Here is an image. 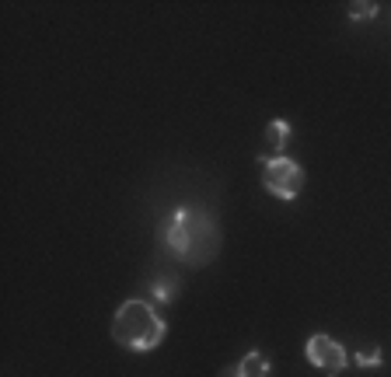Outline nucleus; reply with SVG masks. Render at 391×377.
<instances>
[{
    "label": "nucleus",
    "mask_w": 391,
    "mask_h": 377,
    "mask_svg": "<svg viewBox=\"0 0 391 377\" xmlns=\"http://www.w3.org/2000/svg\"><path fill=\"white\" fill-rule=\"evenodd\" d=\"M164 332H168V325L161 322V315H157L147 301H140V297L126 301V304L115 311V318H112V339H115L122 350H133V353H150V350H157L161 339H164Z\"/></svg>",
    "instance_id": "f257e3e1"
},
{
    "label": "nucleus",
    "mask_w": 391,
    "mask_h": 377,
    "mask_svg": "<svg viewBox=\"0 0 391 377\" xmlns=\"http://www.w3.org/2000/svg\"><path fill=\"white\" fill-rule=\"evenodd\" d=\"M161 238H164V245H168L178 259L203 266L206 255L199 252V241H203V238H206V241H217V224H213V217H206V213H196V210H189V206H178V210L171 213V220L164 224Z\"/></svg>",
    "instance_id": "f03ea898"
},
{
    "label": "nucleus",
    "mask_w": 391,
    "mask_h": 377,
    "mask_svg": "<svg viewBox=\"0 0 391 377\" xmlns=\"http://www.w3.org/2000/svg\"><path fill=\"white\" fill-rule=\"evenodd\" d=\"M262 182L276 199H294L304 189V168L290 157H262Z\"/></svg>",
    "instance_id": "7ed1b4c3"
},
{
    "label": "nucleus",
    "mask_w": 391,
    "mask_h": 377,
    "mask_svg": "<svg viewBox=\"0 0 391 377\" xmlns=\"http://www.w3.org/2000/svg\"><path fill=\"white\" fill-rule=\"evenodd\" d=\"M304 353H308V364L318 367V371H325V374H343L350 367L346 350L336 339H329V336H311L308 346H304Z\"/></svg>",
    "instance_id": "20e7f679"
},
{
    "label": "nucleus",
    "mask_w": 391,
    "mask_h": 377,
    "mask_svg": "<svg viewBox=\"0 0 391 377\" xmlns=\"http://www.w3.org/2000/svg\"><path fill=\"white\" fill-rule=\"evenodd\" d=\"M287 140H290V122L287 119H273L266 126V150L269 154H280L287 147ZM269 154H262V157H269Z\"/></svg>",
    "instance_id": "39448f33"
},
{
    "label": "nucleus",
    "mask_w": 391,
    "mask_h": 377,
    "mask_svg": "<svg viewBox=\"0 0 391 377\" xmlns=\"http://www.w3.org/2000/svg\"><path fill=\"white\" fill-rule=\"evenodd\" d=\"M238 377H269V360H266L259 350H252V353L238 364Z\"/></svg>",
    "instance_id": "423d86ee"
},
{
    "label": "nucleus",
    "mask_w": 391,
    "mask_h": 377,
    "mask_svg": "<svg viewBox=\"0 0 391 377\" xmlns=\"http://www.w3.org/2000/svg\"><path fill=\"white\" fill-rule=\"evenodd\" d=\"M175 297H178V283H175V280H157V283H154V301L168 304V301H175Z\"/></svg>",
    "instance_id": "0eeeda50"
},
{
    "label": "nucleus",
    "mask_w": 391,
    "mask_h": 377,
    "mask_svg": "<svg viewBox=\"0 0 391 377\" xmlns=\"http://www.w3.org/2000/svg\"><path fill=\"white\" fill-rule=\"evenodd\" d=\"M357 367H381L385 364V357H381V346H371V350H360L357 357Z\"/></svg>",
    "instance_id": "6e6552de"
},
{
    "label": "nucleus",
    "mask_w": 391,
    "mask_h": 377,
    "mask_svg": "<svg viewBox=\"0 0 391 377\" xmlns=\"http://www.w3.org/2000/svg\"><path fill=\"white\" fill-rule=\"evenodd\" d=\"M374 14H378V3H374V0H371V3H350V17H353V21H364V17L371 21Z\"/></svg>",
    "instance_id": "1a4fd4ad"
},
{
    "label": "nucleus",
    "mask_w": 391,
    "mask_h": 377,
    "mask_svg": "<svg viewBox=\"0 0 391 377\" xmlns=\"http://www.w3.org/2000/svg\"><path fill=\"white\" fill-rule=\"evenodd\" d=\"M224 377H238V367L234 371H224Z\"/></svg>",
    "instance_id": "9d476101"
}]
</instances>
